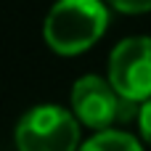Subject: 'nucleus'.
<instances>
[{
  "label": "nucleus",
  "instance_id": "6",
  "mask_svg": "<svg viewBox=\"0 0 151 151\" xmlns=\"http://www.w3.org/2000/svg\"><path fill=\"white\" fill-rule=\"evenodd\" d=\"M106 3H109L114 11H119V13H130V16L151 11V0H106Z\"/></svg>",
  "mask_w": 151,
  "mask_h": 151
},
{
  "label": "nucleus",
  "instance_id": "5",
  "mask_svg": "<svg viewBox=\"0 0 151 151\" xmlns=\"http://www.w3.org/2000/svg\"><path fill=\"white\" fill-rule=\"evenodd\" d=\"M82 149L88 151H141V141L125 130H96V135H90Z\"/></svg>",
  "mask_w": 151,
  "mask_h": 151
},
{
  "label": "nucleus",
  "instance_id": "7",
  "mask_svg": "<svg viewBox=\"0 0 151 151\" xmlns=\"http://www.w3.org/2000/svg\"><path fill=\"white\" fill-rule=\"evenodd\" d=\"M138 130H141L143 141L151 146V98H146L138 109Z\"/></svg>",
  "mask_w": 151,
  "mask_h": 151
},
{
  "label": "nucleus",
  "instance_id": "2",
  "mask_svg": "<svg viewBox=\"0 0 151 151\" xmlns=\"http://www.w3.org/2000/svg\"><path fill=\"white\" fill-rule=\"evenodd\" d=\"M80 119L56 104L32 106L13 130L19 151H74L80 146Z\"/></svg>",
  "mask_w": 151,
  "mask_h": 151
},
{
  "label": "nucleus",
  "instance_id": "1",
  "mask_svg": "<svg viewBox=\"0 0 151 151\" xmlns=\"http://www.w3.org/2000/svg\"><path fill=\"white\" fill-rule=\"evenodd\" d=\"M109 21L104 0H56L45 16L42 37L53 53L80 56L104 37Z\"/></svg>",
  "mask_w": 151,
  "mask_h": 151
},
{
  "label": "nucleus",
  "instance_id": "3",
  "mask_svg": "<svg viewBox=\"0 0 151 151\" xmlns=\"http://www.w3.org/2000/svg\"><path fill=\"white\" fill-rule=\"evenodd\" d=\"M138 101L122 96L111 80H104L98 74H85L72 88V111L90 130H106L111 125L138 119Z\"/></svg>",
  "mask_w": 151,
  "mask_h": 151
},
{
  "label": "nucleus",
  "instance_id": "4",
  "mask_svg": "<svg viewBox=\"0 0 151 151\" xmlns=\"http://www.w3.org/2000/svg\"><path fill=\"white\" fill-rule=\"evenodd\" d=\"M109 80L122 96L138 104L151 98V37L135 35L114 45L109 56Z\"/></svg>",
  "mask_w": 151,
  "mask_h": 151
}]
</instances>
